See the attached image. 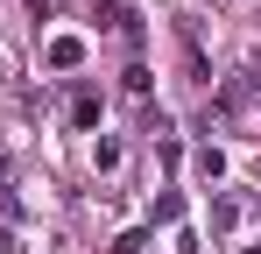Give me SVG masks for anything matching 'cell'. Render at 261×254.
I'll use <instances>...</instances> for the list:
<instances>
[{
  "label": "cell",
  "instance_id": "obj_1",
  "mask_svg": "<svg viewBox=\"0 0 261 254\" xmlns=\"http://www.w3.org/2000/svg\"><path fill=\"white\" fill-rule=\"evenodd\" d=\"M43 64H49V71H78V64H85V42H78V36H49L43 42Z\"/></svg>",
  "mask_w": 261,
  "mask_h": 254
},
{
  "label": "cell",
  "instance_id": "obj_2",
  "mask_svg": "<svg viewBox=\"0 0 261 254\" xmlns=\"http://www.w3.org/2000/svg\"><path fill=\"white\" fill-rule=\"evenodd\" d=\"M155 78H148V64H127V99H148Z\"/></svg>",
  "mask_w": 261,
  "mask_h": 254
},
{
  "label": "cell",
  "instance_id": "obj_3",
  "mask_svg": "<svg viewBox=\"0 0 261 254\" xmlns=\"http://www.w3.org/2000/svg\"><path fill=\"white\" fill-rule=\"evenodd\" d=\"M198 176L219 184V176H226V156H219V148H198Z\"/></svg>",
  "mask_w": 261,
  "mask_h": 254
},
{
  "label": "cell",
  "instance_id": "obj_4",
  "mask_svg": "<svg viewBox=\"0 0 261 254\" xmlns=\"http://www.w3.org/2000/svg\"><path fill=\"white\" fill-rule=\"evenodd\" d=\"M71 127H99V99H78L71 106Z\"/></svg>",
  "mask_w": 261,
  "mask_h": 254
}]
</instances>
